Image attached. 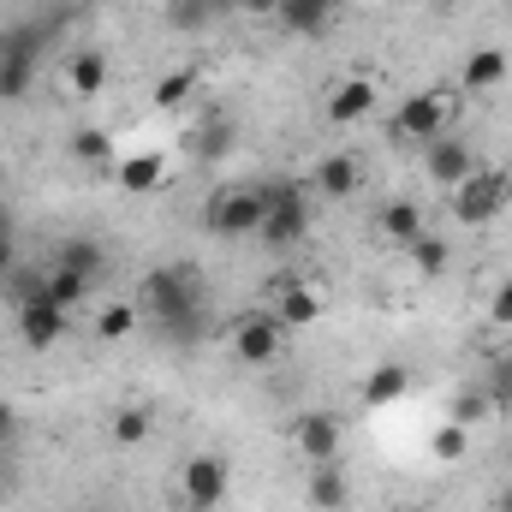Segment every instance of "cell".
Segmentation results:
<instances>
[{"instance_id": "cell-1", "label": "cell", "mask_w": 512, "mask_h": 512, "mask_svg": "<svg viewBox=\"0 0 512 512\" xmlns=\"http://www.w3.org/2000/svg\"><path fill=\"white\" fill-rule=\"evenodd\" d=\"M137 310L155 322V328H173L197 310H209V280L191 268V262H161L137 280Z\"/></svg>"}, {"instance_id": "cell-2", "label": "cell", "mask_w": 512, "mask_h": 512, "mask_svg": "<svg viewBox=\"0 0 512 512\" xmlns=\"http://www.w3.org/2000/svg\"><path fill=\"white\" fill-rule=\"evenodd\" d=\"M12 328H18V340L30 352H54L66 340V328H72V310L48 298L42 274H18L12 268Z\"/></svg>"}, {"instance_id": "cell-3", "label": "cell", "mask_w": 512, "mask_h": 512, "mask_svg": "<svg viewBox=\"0 0 512 512\" xmlns=\"http://www.w3.org/2000/svg\"><path fill=\"white\" fill-rule=\"evenodd\" d=\"M268 185L274 179H239V185H221L203 209V227L215 239H256L262 215H268Z\"/></svg>"}, {"instance_id": "cell-4", "label": "cell", "mask_w": 512, "mask_h": 512, "mask_svg": "<svg viewBox=\"0 0 512 512\" xmlns=\"http://www.w3.org/2000/svg\"><path fill=\"white\" fill-rule=\"evenodd\" d=\"M512 203V173L507 167H477L471 179H459L453 191H447V209H453V221L459 227H489V221H501Z\"/></svg>"}, {"instance_id": "cell-5", "label": "cell", "mask_w": 512, "mask_h": 512, "mask_svg": "<svg viewBox=\"0 0 512 512\" xmlns=\"http://www.w3.org/2000/svg\"><path fill=\"white\" fill-rule=\"evenodd\" d=\"M256 239L268 251H298L310 239V197H304V185H292V179L268 185V215H262Z\"/></svg>"}, {"instance_id": "cell-6", "label": "cell", "mask_w": 512, "mask_h": 512, "mask_svg": "<svg viewBox=\"0 0 512 512\" xmlns=\"http://www.w3.org/2000/svg\"><path fill=\"white\" fill-rule=\"evenodd\" d=\"M459 120V90H417V96H405L399 108H393V137H405V143H435V137H447Z\"/></svg>"}, {"instance_id": "cell-7", "label": "cell", "mask_w": 512, "mask_h": 512, "mask_svg": "<svg viewBox=\"0 0 512 512\" xmlns=\"http://www.w3.org/2000/svg\"><path fill=\"white\" fill-rule=\"evenodd\" d=\"M233 358H239L245 370H268V364H280V358H286V322H280L274 310H251V316H239V322H233Z\"/></svg>"}, {"instance_id": "cell-8", "label": "cell", "mask_w": 512, "mask_h": 512, "mask_svg": "<svg viewBox=\"0 0 512 512\" xmlns=\"http://www.w3.org/2000/svg\"><path fill=\"white\" fill-rule=\"evenodd\" d=\"M179 495L191 512H215L227 495H233V465L221 453H191L185 471H179Z\"/></svg>"}, {"instance_id": "cell-9", "label": "cell", "mask_w": 512, "mask_h": 512, "mask_svg": "<svg viewBox=\"0 0 512 512\" xmlns=\"http://www.w3.org/2000/svg\"><path fill=\"white\" fill-rule=\"evenodd\" d=\"M292 447H298L304 465H340L346 459V429H340L334 411H304L292 423Z\"/></svg>"}, {"instance_id": "cell-10", "label": "cell", "mask_w": 512, "mask_h": 512, "mask_svg": "<svg viewBox=\"0 0 512 512\" xmlns=\"http://www.w3.org/2000/svg\"><path fill=\"white\" fill-rule=\"evenodd\" d=\"M477 167H483V161H477V149H471L465 137H453V131H447V137H435V143L423 149V173H429L441 191H453V185H459V179H471Z\"/></svg>"}, {"instance_id": "cell-11", "label": "cell", "mask_w": 512, "mask_h": 512, "mask_svg": "<svg viewBox=\"0 0 512 512\" xmlns=\"http://www.w3.org/2000/svg\"><path fill=\"white\" fill-rule=\"evenodd\" d=\"M36 84V30L0 42V102H18Z\"/></svg>"}, {"instance_id": "cell-12", "label": "cell", "mask_w": 512, "mask_h": 512, "mask_svg": "<svg viewBox=\"0 0 512 512\" xmlns=\"http://www.w3.org/2000/svg\"><path fill=\"white\" fill-rule=\"evenodd\" d=\"M114 185L126 197H155L167 185V155L161 149H137V155H120L114 161Z\"/></svg>"}, {"instance_id": "cell-13", "label": "cell", "mask_w": 512, "mask_h": 512, "mask_svg": "<svg viewBox=\"0 0 512 512\" xmlns=\"http://www.w3.org/2000/svg\"><path fill=\"white\" fill-rule=\"evenodd\" d=\"M66 90L78 96V102H96L102 90H108V78H114V66H108V54L102 48H78V54H66Z\"/></svg>"}, {"instance_id": "cell-14", "label": "cell", "mask_w": 512, "mask_h": 512, "mask_svg": "<svg viewBox=\"0 0 512 512\" xmlns=\"http://www.w3.org/2000/svg\"><path fill=\"white\" fill-rule=\"evenodd\" d=\"M376 102H382V96H376L370 78H340V84L328 90V120H334V126H364V120L376 114Z\"/></svg>"}, {"instance_id": "cell-15", "label": "cell", "mask_w": 512, "mask_h": 512, "mask_svg": "<svg viewBox=\"0 0 512 512\" xmlns=\"http://www.w3.org/2000/svg\"><path fill=\"white\" fill-rule=\"evenodd\" d=\"M340 12H346V0H280L274 18H280L292 36H328Z\"/></svg>"}, {"instance_id": "cell-16", "label": "cell", "mask_w": 512, "mask_h": 512, "mask_svg": "<svg viewBox=\"0 0 512 512\" xmlns=\"http://www.w3.org/2000/svg\"><path fill=\"white\" fill-rule=\"evenodd\" d=\"M512 72L507 48H471L465 54V66H459V90H471V96H489V90H501Z\"/></svg>"}, {"instance_id": "cell-17", "label": "cell", "mask_w": 512, "mask_h": 512, "mask_svg": "<svg viewBox=\"0 0 512 512\" xmlns=\"http://www.w3.org/2000/svg\"><path fill=\"white\" fill-rule=\"evenodd\" d=\"M304 501L316 512H340L352 501V477H346V459L340 465H310V477H304Z\"/></svg>"}, {"instance_id": "cell-18", "label": "cell", "mask_w": 512, "mask_h": 512, "mask_svg": "<svg viewBox=\"0 0 512 512\" xmlns=\"http://www.w3.org/2000/svg\"><path fill=\"white\" fill-rule=\"evenodd\" d=\"M405 393H411V370H405V364H393V358H387V364H376V370L364 376V387H358V399H364L370 411H382V405H399Z\"/></svg>"}, {"instance_id": "cell-19", "label": "cell", "mask_w": 512, "mask_h": 512, "mask_svg": "<svg viewBox=\"0 0 512 512\" xmlns=\"http://www.w3.org/2000/svg\"><path fill=\"white\" fill-rule=\"evenodd\" d=\"M274 316H280L286 328H310V322L322 316V292L304 286V280H286V286L274 292Z\"/></svg>"}, {"instance_id": "cell-20", "label": "cell", "mask_w": 512, "mask_h": 512, "mask_svg": "<svg viewBox=\"0 0 512 512\" xmlns=\"http://www.w3.org/2000/svg\"><path fill=\"white\" fill-rule=\"evenodd\" d=\"M376 227H382V239H393L399 251H405L411 239H423V233H429V227H423V203H411V197H393V203H382Z\"/></svg>"}, {"instance_id": "cell-21", "label": "cell", "mask_w": 512, "mask_h": 512, "mask_svg": "<svg viewBox=\"0 0 512 512\" xmlns=\"http://www.w3.org/2000/svg\"><path fill=\"white\" fill-rule=\"evenodd\" d=\"M316 191H322L328 203H346V197L358 191V161H352L346 149L322 155V161H316Z\"/></svg>"}, {"instance_id": "cell-22", "label": "cell", "mask_w": 512, "mask_h": 512, "mask_svg": "<svg viewBox=\"0 0 512 512\" xmlns=\"http://www.w3.org/2000/svg\"><path fill=\"white\" fill-rule=\"evenodd\" d=\"M42 286H48V298H54V304L78 310V304L96 292V274H84V268H66V262H48V268H42Z\"/></svg>"}, {"instance_id": "cell-23", "label": "cell", "mask_w": 512, "mask_h": 512, "mask_svg": "<svg viewBox=\"0 0 512 512\" xmlns=\"http://www.w3.org/2000/svg\"><path fill=\"white\" fill-rule=\"evenodd\" d=\"M149 429H155V417H149L143 405H120L114 423H108V441H114L120 453H137V447L149 441Z\"/></svg>"}, {"instance_id": "cell-24", "label": "cell", "mask_w": 512, "mask_h": 512, "mask_svg": "<svg viewBox=\"0 0 512 512\" xmlns=\"http://www.w3.org/2000/svg\"><path fill=\"white\" fill-rule=\"evenodd\" d=\"M66 155L72 161H84V167H114L120 155H114V137L108 131H96V126H78L72 137H66Z\"/></svg>"}, {"instance_id": "cell-25", "label": "cell", "mask_w": 512, "mask_h": 512, "mask_svg": "<svg viewBox=\"0 0 512 512\" xmlns=\"http://www.w3.org/2000/svg\"><path fill=\"white\" fill-rule=\"evenodd\" d=\"M191 96H197V66H173L167 78H155V108L161 114H179Z\"/></svg>"}, {"instance_id": "cell-26", "label": "cell", "mask_w": 512, "mask_h": 512, "mask_svg": "<svg viewBox=\"0 0 512 512\" xmlns=\"http://www.w3.org/2000/svg\"><path fill=\"white\" fill-rule=\"evenodd\" d=\"M137 322H143L137 298H120V304H102V310H96V340H108V346H114V340H126V334L137 328Z\"/></svg>"}, {"instance_id": "cell-27", "label": "cell", "mask_w": 512, "mask_h": 512, "mask_svg": "<svg viewBox=\"0 0 512 512\" xmlns=\"http://www.w3.org/2000/svg\"><path fill=\"white\" fill-rule=\"evenodd\" d=\"M405 256H411V268H417V274H423V280H435V274H447V239H441V233H423V239H411V245H405Z\"/></svg>"}, {"instance_id": "cell-28", "label": "cell", "mask_w": 512, "mask_h": 512, "mask_svg": "<svg viewBox=\"0 0 512 512\" xmlns=\"http://www.w3.org/2000/svg\"><path fill=\"white\" fill-rule=\"evenodd\" d=\"M429 453H435L441 465H459V459H471V429H465V423H441V429L429 435Z\"/></svg>"}, {"instance_id": "cell-29", "label": "cell", "mask_w": 512, "mask_h": 512, "mask_svg": "<svg viewBox=\"0 0 512 512\" xmlns=\"http://www.w3.org/2000/svg\"><path fill=\"white\" fill-rule=\"evenodd\" d=\"M483 393H489V405H495V411H507V405H512V352L489 358V382H483Z\"/></svg>"}, {"instance_id": "cell-30", "label": "cell", "mask_w": 512, "mask_h": 512, "mask_svg": "<svg viewBox=\"0 0 512 512\" xmlns=\"http://www.w3.org/2000/svg\"><path fill=\"white\" fill-rule=\"evenodd\" d=\"M54 262H66V268H84V274H102V245L96 239H66Z\"/></svg>"}, {"instance_id": "cell-31", "label": "cell", "mask_w": 512, "mask_h": 512, "mask_svg": "<svg viewBox=\"0 0 512 512\" xmlns=\"http://www.w3.org/2000/svg\"><path fill=\"white\" fill-rule=\"evenodd\" d=\"M483 411H495V405H489V393H483V387H465V393H459V405H453V423H465V429H471Z\"/></svg>"}, {"instance_id": "cell-32", "label": "cell", "mask_w": 512, "mask_h": 512, "mask_svg": "<svg viewBox=\"0 0 512 512\" xmlns=\"http://www.w3.org/2000/svg\"><path fill=\"white\" fill-rule=\"evenodd\" d=\"M197 149H203V161L227 155V149H233V126H227V120H215V131H203V137H197Z\"/></svg>"}, {"instance_id": "cell-33", "label": "cell", "mask_w": 512, "mask_h": 512, "mask_svg": "<svg viewBox=\"0 0 512 512\" xmlns=\"http://www.w3.org/2000/svg\"><path fill=\"white\" fill-rule=\"evenodd\" d=\"M489 322H495V328H512V274L489 292Z\"/></svg>"}, {"instance_id": "cell-34", "label": "cell", "mask_w": 512, "mask_h": 512, "mask_svg": "<svg viewBox=\"0 0 512 512\" xmlns=\"http://www.w3.org/2000/svg\"><path fill=\"white\" fill-rule=\"evenodd\" d=\"M18 268V245H12V227H6V215H0V280Z\"/></svg>"}, {"instance_id": "cell-35", "label": "cell", "mask_w": 512, "mask_h": 512, "mask_svg": "<svg viewBox=\"0 0 512 512\" xmlns=\"http://www.w3.org/2000/svg\"><path fill=\"white\" fill-rule=\"evenodd\" d=\"M12 435H18V411L0 399V453H6V441H12Z\"/></svg>"}, {"instance_id": "cell-36", "label": "cell", "mask_w": 512, "mask_h": 512, "mask_svg": "<svg viewBox=\"0 0 512 512\" xmlns=\"http://www.w3.org/2000/svg\"><path fill=\"white\" fill-rule=\"evenodd\" d=\"M239 12H256V18H274L280 12V0H233Z\"/></svg>"}, {"instance_id": "cell-37", "label": "cell", "mask_w": 512, "mask_h": 512, "mask_svg": "<svg viewBox=\"0 0 512 512\" xmlns=\"http://www.w3.org/2000/svg\"><path fill=\"white\" fill-rule=\"evenodd\" d=\"M489 512H512V483L501 489V495H495V507H489Z\"/></svg>"}, {"instance_id": "cell-38", "label": "cell", "mask_w": 512, "mask_h": 512, "mask_svg": "<svg viewBox=\"0 0 512 512\" xmlns=\"http://www.w3.org/2000/svg\"><path fill=\"white\" fill-rule=\"evenodd\" d=\"M447 6H453V0H447Z\"/></svg>"}]
</instances>
